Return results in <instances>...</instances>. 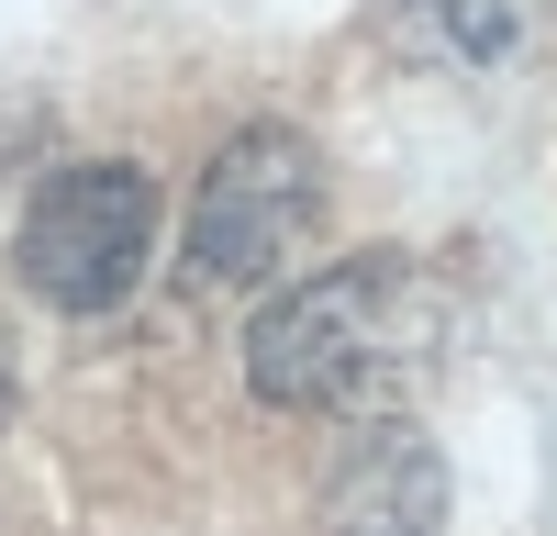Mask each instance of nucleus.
<instances>
[{"label":"nucleus","mask_w":557,"mask_h":536,"mask_svg":"<svg viewBox=\"0 0 557 536\" xmlns=\"http://www.w3.org/2000/svg\"><path fill=\"white\" fill-rule=\"evenodd\" d=\"M446 291L424 257H335L312 280H278L246 325V391L268 414H391L446 346Z\"/></svg>","instance_id":"1"},{"label":"nucleus","mask_w":557,"mask_h":536,"mask_svg":"<svg viewBox=\"0 0 557 536\" xmlns=\"http://www.w3.org/2000/svg\"><path fill=\"white\" fill-rule=\"evenodd\" d=\"M323 235V157L290 123H246L223 134L201 191H190V235H178V280L201 302H268L290 280V257Z\"/></svg>","instance_id":"2"},{"label":"nucleus","mask_w":557,"mask_h":536,"mask_svg":"<svg viewBox=\"0 0 557 536\" xmlns=\"http://www.w3.org/2000/svg\"><path fill=\"white\" fill-rule=\"evenodd\" d=\"M146 257H157V179L134 168V157L45 168L34 202H23V223H12L23 291L57 302V313H112V302H134Z\"/></svg>","instance_id":"3"},{"label":"nucleus","mask_w":557,"mask_h":536,"mask_svg":"<svg viewBox=\"0 0 557 536\" xmlns=\"http://www.w3.org/2000/svg\"><path fill=\"white\" fill-rule=\"evenodd\" d=\"M323 536H446V459H435V436L380 414L335 459V480H323Z\"/></svg>","instance_id":"4"},{"label":"nucleus","mask_w":557,"mask_h":536,"mask_svg":"<svg viewBox=\"0 0 557 536\" xmlns=\"http://www.w3.org/2000/svg\"><path fill=\"white\" fill-rule=\"evenodd\" d=\"M524 23H535V0H401L412 57H435V68H502L524 45Z\"/></svg>","instance_id":"5"},{"label":"nucleus","mask_w":557,"mask_h":536,"mask_svg":"<svg viewBox=\"0 0 557 536\" xmlns=\"http://www.w3.org/2000/svg\"><path fill=\"white\" fill-rule=\"evenodd\" d=\"M23 414V346H12V325H0V425Z\"/></svg>","instance_id":"6"}]
</instances>
